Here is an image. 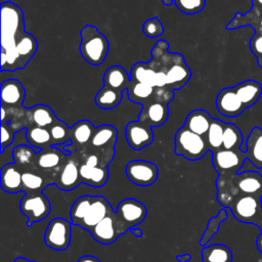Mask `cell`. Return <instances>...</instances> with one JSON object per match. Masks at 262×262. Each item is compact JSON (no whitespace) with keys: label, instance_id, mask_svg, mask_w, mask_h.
<instances>
[{"label":"cell","instance_id":"cell-57","mask_svg":"<svg viewBox=\"0 0 262 262\" xmlns=\"http://www.w3.org/2000/svg\"><path fill=\"white\" fill-rule=\"evenodd\" d=\"M258 227L260 228V230H261V232H262V214H261V218H260V221H259Z\"/></svg>","mask_w":262,"mask_h":262},{"label":"cell","instance_id":"cell-55","mask_svg":"<svg viewBox=\"0 0 262 262\" xmlns=\"http://www.w3.org/2000/svg\"><path fill=\"white\" fill-rule=\"evenodd\" d=\"M173 2H174V0H162V3L166 6H170Z\"/></svg>","mask_w":262,"mask_h":262},{"label":"cell","instance_id":"cell-13","mask_svg":"<svg viewBox=\"0 0 262 262\" xmlns=\"http://www.w3.org/2000/svg\"><path fill=\"white\" fill-rule=\"evenodd\" d=\"M116 212L110 204V202L102 195H92V204L91 207L80 223V227L90 231L98 222L104 219L106 216L112 215Z\"/></svg>","mask_w":262,"mask_h":262},{"label":"cell","instance_id":"cell-43","mask_svg":"<svg viewBox=\"0 0 262 262\" xmlns=\"http://www.w3.org/2000/svg\"><path fill=\"white\" fill-rule=\"evenodd\" d=\"M176 7L185 14H195L202 11L206 5V0H174Z\"/></svg>","mask_w":262,"mask_h":262},{"label":"cell","instance_id":"cell-8","mask_svg":"<svg viewBox=\"0 0 262 262\" xmlns=\"http://www.w3.org/2000/svg\"><path fill=\"white\" fill-rule=\"evenodd\" d=\"M125 172L128 179L138 186H149L157 181L159 176L158 166L145 160H132L128 162Z\"/></svg>","mask_w":262,"mask_h":262},{"label":"cell","instance_id":"cell-45","mask_svg":"<svg viewBox=\"0 0 262 262\" xmlns=\"http://www.w3.org/2000/svg\"><path fill=\"white\" fill-rule=\"evenodd\" d=\"M14 140V131L11 126L1 123V154L4 152L5 147L11 145Z\"/></svg>","mask_w":262,"mask_h":262},{"label":"cell","instance_id":"cell-56","mask_svg":"<svg viewBox=\"0 0 262 262\" xmlns=\"http://www.w3.org/2000/svg\"><path fill=\"white\" fill-rule=\"evenodd\" d=\"M257 62H258V64H259V67L262 69V56L261 57H258L257 58Z\"/></svg>","mask_w":262,"mask_h":262},{"label":"cell","instance_id":"cell-11","mask_svg":"<svg viewBox=\"0 0 262 262\" xmlns=\"http://www.w3.org/2000/svg\"><path fill=\"white\" fill-rule=\"evenodd\" d=\"M125 134L127 143L134 150H140L154 141L151 126L139 120L129 122L126 126Z\"/></svg>","mask_w":262,"mask_h":262},{"label":"cell","instance_id":"cell-10","mask_svg":"<svg viewBox=\"0 0 262 262\" xmlns=\"http://www.w3.org/2000/svg\"><path fill=\"white\" fill-rule=\"evenodd\" d=\"M147 214L145 205L135 199L122 200L116 209L117 217L130 229L141 223Z\"/></svg>","mask_w":262,"mask_h":262},{"label":"cell","instance_id":"cell-26","mask_svg":"<svg viewBox=\"0 0 262 262\" xmlns=\"http://www.w3.org/2000/svg\"><path fill=\"white\" fill-rule=\"evenodd\" d=\"M118 138V130L112 125H100L95 128L90 144L96 148L114 147Z\"/></svg>","mask_w":262,"mask_h":262},{"label":"cell","instance_id":"cell-18","mask_svg":"<svg viewBox=\"0 0 262 262\" xmlns=\"http://www.w3.org/2000/svg\"><path fill=\"white\" fill-rule=\"evenodd\" d=\"M26 97V91L21 83L16 79H8L1 83L2 105L20 106Z\"/></svg>","mask_w":262,"mask_h":262},{"label":"cell","instance_id":"cell-25","mask_svg":"<svg viewBox=\"0 0 262 262\" xmlns=\"http://www.w3.org/2000/svg\"><path fill=\"white\" fill-rule=\"evenodd\" d=\"M212 120L213 118L207 111L194 110L187 115L183 126L199 135L206 136Z\"/></svg>","mask_w":262,"mask_h":262},{"label":"cell","instance_id":"cell-1","mask_svg":"<svg viewBox=\"0 0 262 262\" xmlns=\"http://www.w3.org/2000/svg\"><path fill=\"white\" fill-rule=\"evenodd\" d=\"M1 71L18 70L16 40L26 32L21 9L11 3H1Z\"/></svg>","mask_w":262,"mask_h":262},{"label":"cell","instance_id":"cell-23","mask_svg":"<svg viewBox=\"0 0 262 262\" xmlns=\"http://www.w3.org/2000/svg\"><path fill=\"white\" fill-rule=\"evenodd\" d=\"M234 90L246 108L253 106L262 95V86L255 80H246L234 86Z\"/></svg>","mask_w":262,"mask_h":262},{"label":"cell","instance_id":"cell-6","mask_svg":"<svg viewBox=\"0 0 262 262\" xmlns=\"http://www.w3.org/2000/svg\"><path fill=\"white\" fill-rule=\"evenodd\" d=\"M72 222L57 217L52 219L44 232L46 246L55 251H66L70 247L72 238Z\"/></svg>","mask_w":262,"mask_h":262},{"label":"cell","instance_id":"cell-21","mask_svg":"<svg viewBox=\"0 0 262 262\" xmlns=\"http://www.w3.org/2000/svg\"><path fill=\"white\" fill-rule=\"evenodd\" d=\"M166 76L167 87L176 90L182 88L188 82L191 77V72L184 62V59L181 58L166 71Z\"/></svg>","mask_w":262,"mask_h":262},{"label":"cell","instance_id":"cell-33","mask_svg":"<svg viewBox=\"0 0 262 262\" xmlns=\"http://www.w3.org/2000/svg\"><path fill=\"white\" fill-rule=\"evenodd\" d=\"M37 165L44 170H53L59 167L62 161V154L55 146L41 149L37 154Z\"/></svg>","mask_w":262,"mask_h":262},{"label":"cell","instance_id":"cell-17","mask_svg":"<svg viewBox=\"0 0 262 262\" xmlns=\"http://www.w3.org/2000/svg\"><path fill=\"white\" fill-rule=\"evenodd\" d=\"M21 175L23 172L19 171L15 163L4 165L0 172L1 188L8 193H16L24 190Z\"/></svg>","mask_w":262,"mask_h":262},{"label":"cell","instance_id":"cell-52","mask_svg":"<svg viewBox=\"0 0 262 262\" xmlns=\"http://www.w3.org/2000/svg\"><path fill=\"white\" fill-rule=\"evenodd\" d=\"M5 120H6V110H5V106L2 105L1 106V123H5Z\"/></svg>","mask_w":262,"mask_h":262},{"label":"cell","instance_id":"cell-49","mask_svg":"<svg viewBox=\"0 0 262 262\" xmlns=\"http://www.w3.org/2000/svg\"><path fill=\"white\" fill-rule=\"evenodd\" d=\"M177 261L179 262H188L191 260V255L190 254H182V255H178L176 256Z\"/></svg>","mask_w":262,"mask_h":262},{"label":"cell","instance_id":"cell-51","mask_svg":"<svg viewBox=\"0 0 262 262\" xmlns=\"http://www.w3.org/2000/svg\"><path fill=\"white\" fill-rule=\"evenodd\" d=\"M256 247H257L258 251L262 254V232L256 238Z\"/></svg>","mask_w":262,"mask_h":262},{"label":"cell","instance_id":"cell-5","mask_svg":"<svg viewBox=\"0 0 262 262\" xmlns=\"http://www.w3.org/2000/svg\"><path fill=\"white\" fill-rule=\"evenodd\" d=\"M236 220L243 223H251L258 226L262 214V202L260 196L241 193L229 207Z\"/></svg>","mask_w":262,"mask_h":262},{"label":"cell","instance_id":"cell-27","mask_svg":"<svg viewBox=\"0 0 262 262\" xmlns=\"http://www.w3.org/2000/svg\"><path fill=\"white\" fill-rule=\"evenodd\" d=\"M130 82L131 80L128 73L120 66H113L108 68L103 75V83L105 86L122 92L127 90Z\"/></svg>","mask_w":262,"mask_h":262},{"label":"cell","instance_id":"cell-37","mask_svg":"<svg viewBox=\"0 0 262 262\" xmlns=\"http://www.w3.org/2000/svg\"><path fill=\"white\" fill-rule=\"evenodd\" d=\"M91 204H92V195H82L74 202L70 211L71 222L74 225H78V226L80 225V223L86 217L91 207Z\"/></svg>","mask_w":262,"mask_h":262},{"label":"cell","instance_id":"cell-46","mask_svg":"<svg viewBox=\"0 0 262 262\" xmlns=\"http://www.w3.org/2000/svg\"><path fill=\"white\" fill-rule=\"evenodd\" d=\"M174 97L173 90L170 89L169 87H163V88H158L155 87V91L152 94V99L164 102V103H169Z\"/></svg>","mask_w":262,"mask_h":262},{"label":"cell","instance_id":"cell-15","mask_svg":"<svg viewBox=\"0 0 262 262\" xmlns=\"http://www.w3.org/2000/svg\"><path fill=\"white\" fill-rule=\"evenodd\" d=\"M168 115V103L160 102L151 98L148 103L143 105L138 120L148 124L151 127H159L167 121Z\"/></svg>","mask_w":262,"mask_h":262},{"label":"cell","instance_id":"cell-39","mask_svg":"<svg viewBox=\"0 0 262 262\" xmlns=\"http://www.w3.org/2000/svg\"><path fill=\"white\" fill-rule=\"evenodd\" d=\"M40 150L32 145L18 144L12 150V159L17 166H27L33 163Z\"/></svg>","mask_w":262,"mask_h":262},{"label":"cell","instance_id":"cell-35","mask_svg":"<svg viewBox=\"0 0 262 262\" xmlns=\"http://www.w3.org/2000/svg\"><path fill=\"white\" fill-rule=\"evenodd\" d=\"M154 91H155V87L145 83L133 82V81L130 82L127 88L129 99L136 103H141L143 105L145 104L146 100L151 99Z\"/></svg>","mask_w":262,"mask_h":262},{"label":"cell","instance_id":"cell-44","mask_svg":"<svg viewBox=\"0 0 262 262\" xmlns=\"http://www.w3.org/2000/svg\"><path fill=\"white\" fill-rule=\"evenodd\" d=\"M142 30L144 35L149 38H157L164 33V28L157 16L145 20Z\"/></svg>","mask_w":262,"mask_h":262},{"label":"cell","instance_id":"cell-16","mask_svg":"<svg viewBox=\"0 0 262 262\" xmlns=\"http://www.w3.org/2000/svg\"><path fill=\"white\" fill-rule=\"evenodd\" d=\"M81 182L80 166L74 160H68L57 173L55 185L61 190L75 189Z\"/></svg>","mask_w":262,"mask_h":262},{"label":"cell","instance_id":"cell-58","mask_svg":"<svg viewBox=\"0 0 262 262\" xmlns=\"http://www.w3.org/2000/svg\"><path fill=\"white\" fill-rule=\"evenodd\" d=\"M8 1H10V0H8Z\"/></svg>","mask_w":262,"mask_h":262},{"label":"cell","instance_id":"cell-53","mask_svg":"<svg viewBox=\"0 0 262 262\" xmlns=\"http://www.w3.org/2000/svg\"><path fill=\"white\" fill-rule=\"evenodd\" d=\"M12 262H36V261L27 259V258H25V257H16Z\"/></svg>","mask_w":262,"mask_h":262},{"label":"cell","instance_id":"cell-9","mask_svg":"<svg viewBox=\"0 0 262 262\" xmlns=\"http://www.w3.org/2000/svg\"><path fill=\"white\" fill-rule=\"evenodd\" d=\"M246 159V152L241 149L220 148L212 151V163L219 174L238 173Z\"/></svg>","mask_w":262,"mask_h":262},{"label":"cell","instance_id":"cell-50","mask_svg":"<svg viewBox=\"0 0 262 262\" xmlns=\"http://www.w3.org/2000/svg\"><path fill=\"white\" fill-rule=\"evenodd\" d=\"M129 230H130L132 233H133V235H135V236H137V237H141V236L143 235V233H142V230H141V229H139V228H137L136 226H134V227H131Z\"/></svg>","mask_w":262,"mask_h":262},{"label":"cell","instance_id":"cell-40","mask_svg":"<svg viewBox=\"0 0 262 262\" xmlns=\"http://www.w3.org/2000/svg\"><path fill=\"white\" fill-rule=\"evenodd\" d=\"M227 218H228V213H227L226 209H221L216 216L210 218V220L208 221L207 227H206V229H205V231H204V233H203V235L201 237V241H200L201 246L205 247V246H207L209 244L211 238L219 230L220 224L223 221H225Z\"/></svg>","mask_w":262,"mask_h":262},{"label":"cell","instance_id":"cell-2","mask_svg":"<svg viewBox=\"0 0 262 262\" xmlns=\"http://www.w3.org/2000/svg\"><path fill=\"white\" fill-rule=\"evenodd\" d=\"M79 50L83 58L92 66H100L108 52V41L94 26L87 25L81 32Z\"/></svg>","mask_w":262,"mask_h":262},{"label":"cell","instance_id":"cell-47","mask_svg":"<svg viewBox=\"0 0 262 262\" xmlns=\"http://www.w3.org/2000/svg\"><path fill=\"white\" fill-rule=\"evenodd\" d=\"M250 48L256 58L262 56V33H257L250 41Z\"/></svg>","mask_w":262,"mask_h":262},{"label":"cell","instance_id":"cell-4","mask_svg":"<svg viewBox=\"0 0 262 262\" xmlns=\"http://www.w3.org/2000/svg\"><path fill=\"white\" fill-rule=\"evenodd\" d=\"M19 203L20 212L28 218L27 225L44 220L51 211V205L42 191H26Z\"/></svg>","mask_w":262,"mask_h":262},{"label":"cell","instance_id":"cell-41","mask_svg":"<svg viewBox=\"0 0 262 262\" xmlns=\"http://www.w3.org/2000/svg\"><path fill=\"white\" fill-rule=\"evenodd\" d=\"M49 131L52 138V146L61 145L71 140V128L58 119L49 127Z\"/></svg>","mask_w":262,"mask_h":262},{"label":"cell","instance_id":"cell-22","mask_svg":"<svg viewBox=\"0 0 262 262\" xmlns=\"http://www.w3.org/2000/svg\"><path fill=\"white\" fill-rule=\"evenodd\" d=\"M80 178L81 182L93 186L101 187L108 179V170L103 166H90L85 163L80 165Z\"/></svg>","mask_w":262,"mask_h":262},{"label":"cell","instance_id":"cell-34","mask_svg":"<svg viewBox=\"0 0 262 262\" xmlns=\"http://www.w3.org/2000/svg\"><path fill=\"white\" fill-rule=\"evenodd\" d=\"M156 74L157 71L146 62H137L131 70V81L148 84L156 87Z\"/></svg>","mask_w":262,"mask_h":262},{"label":"cell","instance_id":"cell-29","mask_svg":"<svg viewBox=\"0 0 262 262\" xmlns=\"http://www.w3.org/2000/svg\"><path fill=\"white\" fill-rule=\"evenodd\" d=\"M231 250L222 244L205 246L202 250V262H232Z\"/></svg>","mask_w":262,"mask_h":262},{"label":"cell","instance_id":"cell-7","mask_svg":"<svg viewBox=\"0 0 262 262\" xmlns=\"http://www.w3.org/2000/svg\"><path fill=\"white\" fill-rule=\"evenodd\" d=\"M129 228L117 217L116 212L98 222L91 230L92 237L99 244L111 245Z\"/></svg>","mask_w":262,"mask_h":262},{"label":"cell","instance_id":"cell-20","mask_svg":"<svg viewBox=\"0 0 262 262\" xmlns=\"http://www.w3.org/2000/svg\"><path fill=\"white\" fill-rule=\"evenodd\" d=\"M246 157L256 168L262 169V129L254 127L246 140Z\"/></svg>","mask_w":262,"mask_h":262},{"label":"cell","instance_id":"cell-31","mask_svg":"<svg viewBox=\"0 0 262 262\" xmlns=\"http://www.w3.org/2000/svg\"><path fill=\"white\" fill-rule=\"evenodd\" d=\"M122 94V91L104 85L95 95V104L102 110H112L120 104Z\"/></svg>","mask_w":262,"mask_h":262},{"label":"cell","instance_id":"cell-54","mask_svg":"<svg viewBox=\"0 0 262 262\" xmlns=\"http://www.w3.org/2000/svg\"><path fill=\"white\" fill-rule=\"evenodd\" d=\"M253 6L262 8V0H253Z\"/></svg>","mask_w":262,"mask_h":262},{"label":"cell","instance_id":"cell-32","mask_svg":"<svg viewBox=\"0 0 262 262\" xmlns=\"http://www.w3.org/2000/svg\"><path fill=\"white\" fill-rule=\"evenodd\" d=\"M95 128L88 120L78 121L71 127V140L79 145L90 143Z\"/></svg>","mask_w":262,"mask_h":262},{"label":"cell","instance_id":"cell-42","mask_svg":"<svg viewBox=\"0 0 262 262\" xmlns=\"http://www.w3.org/2000/svg\"><path fill=\"white\" fill-rule=\"evenodd\" d=\"M21 177L25 191H43L48 185L41 175L32 171H24Z\"/></svg>","mask_w":262,"mask_h":262},{"label":"cell","instance_id":"cell-3","mask_svg":"<svg viewBox=\"0 0 262 262\" xmlns=\"http://www.w3.org/2000/svg\"><path fill=\"white\" fill-rule=\"evenodd\" d=\"M205 137L182 126L175 133V154L189 161L202 159L210 150Z\"/></svg>","mask_w":262,"mask_h":262},{"label":"cell","instance_id":"cell-14","mask_svg":"<svg viewBox=\"0 0 262 262\" xmlns=\"http://www.w3.org/2000/svg\"><path fill=\"white\" fill-rule=\"evenodd\" d=\"M217 200L223 207H230L233 201L241 194L236 183V173L219 174L216 180Z\"/></svg>","mask_w":262,"mask_h":262},{"label":"cell","instance_id":"cell-24","mask_svg":"<svg viewBox=\"0 0 262 262\" xmlns=\"http://www.w3.org/2000/svg\"><path fill=\"white\" fill-rule=\"evenodd\" d=\"M38 48L37 41L35 37L27 32H25L15 43V50L18 55V70L27 66V63L34 56Z\"/></svg>","mask_w":262,"mask_h":262},{"label":"cell","instance_id":"cell-36","mask_svg":"<svg viewBox=\"0 0 262 262\" xmlns=\"http://www.w3.org/2000/svg\"><path fill=\"white\" fill-rule=\"evenodd\" d=\"M224 126H225L224 122L213 118L210 128L206 134V140L210 150L214 151L222 148Z\"/></svg>","mask_w":262,"mask_h":262},{"label":"cell","instance_id":"cell-12","mask_svg":"<svg viewBox=\"0 0 262 262\" xmlns=\"http://www.w3.org/2000/svg\"><path fill=\"white\" fill-rule=\"evenodd\" d=\"M217 111L225 117L234 118L239 116L245 110V105L237 96L234 87L223 88L216 97Z\"/></svg>","mask_w":262,"mask_h":262},{"label":"cell","instance_id":"cell-19","mask_svg":"<svg viewBox=\"0 0 262 262\" xmlns=\"http://www.w3.org/2000/svg\"><path fill=\"white\" fill-rule=\"evenodd\" d=\"M236 183L241 193L262 198V176L257 171L236 173Z\"/></svg>","mask_w":262,"mask_h":262},{"label":"cell","instance_id":"cell-48","mask_svg":"<svg viewBox=\"0 0 262 262\" xmlns=\"http://www.w3.org/2000/svg\"><path fill=\"white\" fill-rule=\"evenodd\" d=\"M77 262H100V261L92 255H84V256L80 257Z\"/></svg>","mask_w":262,"mask_h":262},{"label":"cell","instance_id":"cell-28","mask_svg":"<svg viewBox=\"0 0 262 262\" xmlns=\"http://www.w3.org/2000/svg\"><path fill=\"white\" fill-rule=\"evenodd\" d=\"M26 138L30 145L38 148L39 150L52 146V138L49 128L31 126L26 130Z\"/></svg>","mask_w":262,"mask_h":262},{"label":"cell","instance_id":"cell-30","mask_svg":"<svg viewBox=\"0 0 262 262\" xmlns=\"http://www.w3.org/2000/svg\"><path fill=\"white\" fill-rule=\"evenodd\" d=\"M28 112L30 119L35 126L49 128L57 120L52 108L45 104H36L29 108Z\"/></svg>","mask_w":262,"mask_h":262},{"label":"cell","instance_id":"cell-38","mask_svg":"<svg viewBox=\"0 0 262 262\" xmlns=\"http://www.w3.org/2000/svg\"><path fill=\"white\" fill-rule=\"evenodd\" d=\"M243 141H244V137L241 130L232 123H225L222 148L241 149Z\"/></svg>","mask_w":262,"mask_h":262}]
</instances>
